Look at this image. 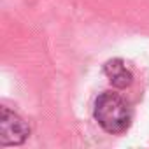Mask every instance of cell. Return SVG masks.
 Wrapping results in <instances>:
<instances>
[{
	"mask_svg": "<svg viewBox=\"0 0 149 149\" xmlns=\"http://www.w3.org/2000/svg\"><path fill=\"white\" fill-rule=\"evenodd\" d=\"M93 118L104 132L111 135H121L130 128L133 112L128 102L121 95L112 91H104L95 100Z\"/></svg>",
	"mask_w": 149,
	"mask_h": 149,
	"instance_id": "obj_1",
	"label": "cell"
},
{
	"mask_svg": "<svg viewBox=\"0 0 149 149\" xmlns=\"http://www.w3.org/2000/svg\"><path fill=\"white\" fill-rule=\"evenodd\" d=\"M30 135L28 125L11 109L2 107L0 111V144L4 147L21 146Z\"/></svg>",
	"mask_w": 149,
	"mask_h": 149,
	"instance_id": "obj_2",
	"label": "cell"
},
{
	"mask_svg": "<svg viewBox=\"0 0 149 149\" xmlns=\"http://www.w3.org/2000/svg\"><path fill=\"white\" fill-rule=\"evenodd\" d=\"M104 74L114 88L125 90L133 83V74L121 58H112L104 65Z\"/></svg>",
	"mask_w": 149,
	"mask_h": 149,
	"instance_id": "obj_3",
	"label": "cell"
}]
</instances>
